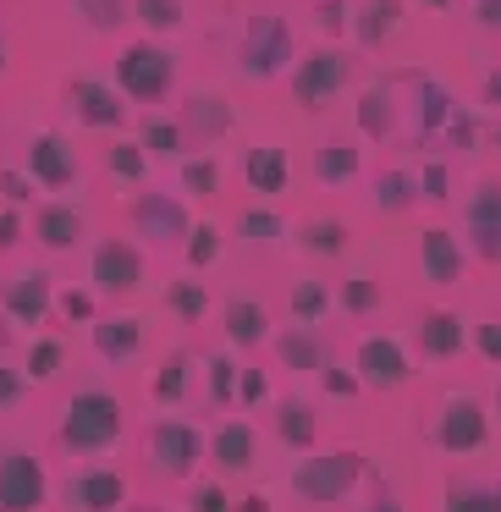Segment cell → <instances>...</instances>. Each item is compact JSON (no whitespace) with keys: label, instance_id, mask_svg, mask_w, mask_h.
I'll return each instance as SVG.
<instances>
[{"label":"cell","instance_id":"obj_1","mask_svg":"<svg viewBox=\"0 0 501 512\" xmlns=\"http://www.w3.org/2000/svg\"><path fill=\"white\" fill-rule=\"evenodd\" d=\"M122 435V402L111 391H78L67 402V419H61V441L72 452H105V446Z\"/></svg>","mask_w":501,"mask_h":512},{"label":"cell","instance_id":"obj_2","mask_svg":"<svg viewBox=\"0 0 501 512\" xmlns=\"http://www.w3.org/2000/svg\"><path fill=\"white\" fill-rule=\"evenodd\" d=\"M292 61V28L281 23L276 12H259L254 23L243 28V50H237V72L248 83H270L281 67Z\"/></svg>","mask_w":501,"mask_h":512},{"label":"cell","instance_id":"obj_3","mask_svg":"<svg viewBox=\"0 0 501 512\" xmlns=\"http://www.w3.org/2000/svg\"><path fill=\"white\" fill-rule=\"evenodd\" d=\"M116 78H122L127 100H160V94L177 83V56L166 45H127L122 61H116Z\"/></svg>","mask_w":501,"mask_h":512},{"label":"cell","instance_id":"obj_4","mask_svg":"<svg viewBox=\"0 0 501 512\" xmlns=\"http://www.w3.org/2000/svg\"><path fill=\"white\" fill-rule=\"evenodd\" d=\"M364 474V457L358 452H331V457H309V463L292 468V490L303 501H342L347 490Z\"/></svg>","mask_w":501,"mask_h":512},{"label":"cell","instance_id":"obj_5","mask_svg":"<svg viewBox=\"0 0 501 512\" xmlns=\"http://www.w3.org/2000/svg\"><path fill=\"white\" fill-rule=\"evenodd\" d=\"M45 501V468L28 446L0 441V512H34Z\"/></svg>","mask_w":501,"mask_h":512},{"label":"cell","instance_id":"obj_6","mask_svg":"<svg viewBox=\"0 0 501 512\" xmlns=\"http://www.w3.org/2000/svg\"><path fill=\"white\" fill-rule=\"evenodd\" d=\"M435 446L441 452H474V446H485V408H479V397L452 391L441 402V413H435Z\"/></svg>","mask_w":501,"mask_h":512},{"label":"cell","instance_id":"obj_7","mask_svg":"<svg viewBox=\"0 0 501 512\" xmlns=\"http://www.w3.org/2000/svg\"><path fill=\"white\" fill-rule=\"evenodd\" d=\"M347 78H353V61H347L342 50H314L298 67V78H292V94H298L303 111H325V100L342 94Z\"/></svg>","mask_w":501,"mask_h":512},{"label":"cell","instance_id":"obj_8","mask_svg":"<svg viewBox=\"0 0 501 512\" xmlns=\"http://www.w3.org/2000/svg\"><path fill=\"white\" fill-rule=\"evenodd\" d=\"M199 452H204V435L193 430V424H155V430H149V463L166 479H188L193 463H199Z\"/></svg>","mask_w":501,"mask_h":512},{"label":"cell","instance_id":"obj_9","mask_svg":"<svg viewBox=\"0 0 501 512\" xmlns=\"http://www.w3.org/2000/svg\"><path fill=\"white\" fill-rule=\"evenodd\" d=\"M28 177L39 182V188L61 193L78 182V149L67 144L61 133H39L34 144H28Z\"/></svg>","mask_w":501,"mask_h":512},{"label":"cell","instance_id":"obj_10","mask_svg":"<svg viewBox=\"0 0 501 512\" xmlns=\"http://www.w3.org/2000/svg\"><path fill=\"white\" fill-rule=\"evenodd\" d=\"M408 353H402L397 336H364L358 342V380L375 391H397L402 380H408Z\"/></svg>","mask_w":501,"mask_h":512},{"label":"cell","instance_id":"obj_11","mask_svg":"<svg viewBox=\"0 0 501 512\" xmlns=\"http://www.w3.org/2000/svg\"><path fill=\"white\" fill-rule=\"evenodd\" d=\"M127 501V479L116 468H83L67 479V507L72 512H116Z\"/></svg>","mask_w":501,"mask_h":512},{"label":"cell","instance_id":"obj_12","mask_svg":"<svg viewBox=\"0 0 501 512\" xmlns=\"http://www.w3.org/2000/svg\"><path fill=\"white\" fill-rule=\"evenodd\" d=\"M133 232L149 237V243H182L188 237V210H182L177 199H166V193H144V199L133 204Z\"/></svg>","mask_w":501,"mask_h":512},{"label":"cell","instance_id":"obj_13","mask_svg":"<svg viewBox=\"0 0 501 512\" xmlns=\"http://www.w3.org/2000/svg\"><path fill=\"white\" fill-rule=\"evenodd\" d=\"M468 237H474V254L501 265V182H485V188L468 199Z\"/></svg>","mask_w":501,"mask_h":512},{"label":"cell","instance_id":"obj_14","mask_svg":"<svg viewBox=\"0 0 501 512\" xmlns=\"http://www.w3.org/2000/svg\"><path fill=\"white\" fill-rule=\"evenodd\" d=\"M232 133V105H226V94L215 89H193L188 105H182V138H193V144H215V138Z\"/></svg>","mask_w":501,"mask_h":512},{"label":"cell","instance_id":"obj_15","mask_svg":"<svg viewBox=\"0 0 501 512\" xmlns=\"http://www.w3.org/2000/svg\"><path fill=\"white\" fill-rule=\"evenodd\" d=\"M138 281H144V259H138L133 243L111 237V243L94 248V287L100 292H133Z\"/></svg>","mask_w":501,"mask_h":512},{"label":"cell","instance_id":"obj_16","mask_svg":"<svg viewBox=\"0 0 501 512\" xmlns=\"http://www.w3.org/2000/svg\"><path fill=\"white\" fill-rule=\"evenodd\" d=\"M0 303H6V314L17 325H39L50 314V276L45 270H23V276H12L0 287Z\"/></svg>","mask_w":501,"mask_h":512},{"label":"cell","instance_id":"obj_17","mask_svg":"<svg viewBox=\"0 0 501 512\" xmlns=\"http://www.w3.org/2000/svg\"><path fill=\"white\" fill-rule=\"evenodd\" d=\"M94 353H100L105 364H127V358H138L144 353V320H133V314L100 320L94 325Z\"/></svg>","mask_w":501,"mask_h":512},{"label":"cell","instance_id":"obj_18","mask_svg":"<svg viewBox=\"0 0 501 512\" xmlns=\"http://www.w3.org/2000/svg\"><path fill=\"white\" fill-rule=\"evenodd\" d=\"M72 105H78V116H83L89 127H122V122H127L122 94L105 89V83H94V78H78V83H72Z\"/></svg>","mask_w":501,"mask_h":512},{"label":"cell","instance_id":"obj_19","mask_svg":"<svg viewBox=\"0 0 501 512\" xmlns=\"http://www.w3.org/2000/svg\"><path fill=\"white\" fill-rule=\"evenodd\" d=\"M419 259H424V276H430L435 287H452V281L463 276V248H457V237L441 232V226L419 237Z\"/></svg>","mask_w":501,"mask_h":512},{"label":"cell","instance_id":"obj_20","mask_svg":"<svg viewBox=\"0 0 501 512\" xmlns=\"http://www.w3.org/2000/svg\"><path fill=\"white\" fill-rule=\"evenodd\" d=\"M397 28H402V0H364L353 17V39L364 50H380Z\"/></svg>","mask_w":501,"mask_h":512},{"label":"cell","instance_id":"obj_21","mask_svg":"<svg viewBox=\"0 0 501 512\" xmlns=\"http://www.w3.org/2000/svg\"><path fill=\"white\" fill-rule=\"evenodd\" d=\"M34 232H39V243H45L50 254H67V248L83 237V210L78 204H45V210L34 215Z\"/></svg>","mask_w":501,"mask_h":512},{"label":"cell","instance_id":"obj_22","mask_svg":"<svg viewBox=\"0 0 501 512\" xmlns=\"http://www.w3.org/2000/svg\"><path fill=\"white\" fill-rule=\"evenodd\" d=\"M210 452H215V463H221L226 474H237V468H248V463H254V452H259V435H254V424H243V419L221 424V430H215V441H210Z\"/></svg>","mask_w":501,"mask_h":512},{"label":"cell","instance_id":"obj_23","mask_svg":"<svg viewBox=\"0 0 501 512\" xmlns=\"http://www.w3.org/2000/svg\"><path fill=\"white\" fill-rule=\"evenodd\" d=\"M314 177L325 182V188H342V182L358 177V149L342 144V138H325L320 149H314Z\"/></svg>","mask_w":501,"mask_h":512},{"label":"cell","instance_id":"obj_24","mask_svg":"<svg viewBox=\"0 0 501 512\" xmlns=\"http://www.w3.org/2000/svg\"><path fill=\"white\" fill-rule=\"evenodd\" d=\"M226 336H232L237 347L265 342V336H270V314L259 309V303H248V298H232V303H226Z\"/></svg>","mask_w":501,"mask_h":512},{"label":"cell","instance_id":"obj_25","mask_svg":"<svg viewBox=\"0 0 501 512\" xmlns=\"http://www.w3.org/2000/svg\"><path fill=\"white\" fill-rule=\"evenodd\" d=\"M243 177L254 193H281L287 188V155H281V149H248Z\"/></svg>","mask_w":501,"mask_h":512},{"label":"cell","instance_id":"obj_26","mask_svg":"<svg viewBox=\"0 0 501 512\" xmlns=\"http://www.w3.org/2000/svg\"><path fill=\"white\" fill-rule=\"evenodd\" d=\"M276 353L287 369H325V347H320V336H314V325H298V331L276 336Z\"/></svg>","mask_w":501,"mask_h":512},{"label":"cell","instance_id":"obj_27","mask_svg":"<svg viewBox=\"0 0 501 512\" xmlns=\"http://www.w3.org/2000/svg\"><path fill=\"white\" fill-rule=\"evenodd\" d=\"M419 342H424V353L430 358H452V353H463V320L457 314H430L424 320V331H419Z\"/></svg>","mask_w":501,"mask_h":512},{"label":"cell","instance_id":"obj_28","mask_svg":"<svg viewBox=\"0 0 501 512\" xmlns=\"http://www.w3.org/2000/svg\"><path fill=\"white\" fill-rule=\"evenodd\" d=\"M413 199H419V182H413L408 171H380V177H375V210L402 215Z\"/></svg>","mask_w":501,"mask_h":512},{"label":"cell","instance_id":"obj_29","mask_svg":"<svg viewBox=\"0 0 501 512\" xmlns=\"http://www.w3.org/2000/svg\"><path fill=\"white\" fill-rule=\"evenodd\" d=\"M188 375H193V358L188 353H171L166 364H160V375L149 380L155 402H188Z\"/></svg>","mask_w":501,"mask_h":512},{"label":"cell","instance_id":"obj_30","mask_svg":"<svg viewBox=\"0 0 501 512\" xmlns=\"http://www.w3.org/2000/svg\"><path fill=\"white\" fill-rule=\"evenodd\" d=\"M276 430H281V441H287V446H314V408H309V402H298V397H287V402H281V413H276Z\"/></svg>","mask_w":501,"mask_h":512},{"label":"cell","instance_id":"obj_31","mask_svg":"<svg viewBox=\"0 0 501 512\" xmlns=\"http://www.w3.org/2000/svg\"><path fill=\"white\" fill-rule=\"evenodd\" d=\"M298 248L331 259V254H342V248H347V226H342V221H309V226L298 232Z\"/></svg>","mask_w":501,"mask_h":512},{"label":"cell","instance_id":"obj_32","mask_svg":"<svg viewBox=\"0 0 501 512\" xmlns=\"http://www.w3.org/2000/svg\"><path fill=\"white\" fill-rule=\"evenodd\" d=\"M446 512H501V485H452Z\"/></svg>","mask_w":501,"mask_h":512},{"label":"cell","instance_id":"obj_33","mask_svg":"<svg viewBox=\"0 0 501 512\" xmlns=\"http://www.w3.org/2000/svg\"><path fill=\"white\" fill-rule=\"evenodd\" d=\"M182 122H166V116H144V149L149 155H166V160H177L182 155Z\"/></svg>","mask_w":501,"mask_h":512},{"label":"cell","instance_id":"obj_34","mask_svg":"<svg viewBox=\"0 0 501 512\" xmlns=\"http://www.w3.org/2000/svg\"><path fill=\"white\" fill-rule=\"evenodd\" d=\"M325 309H331L325 281H298V287H292V314H298V325H320Z\"/></svg>","mask_w":501,"mask_h":512},{"label":"cell","instance_id":"obj_35","mask_svg":"<svg viewBox=\"0 0 501 512\" xmlns=\"http://www.w3.org/2000/svg\"><path fill=\"white\" fill-rule=\"evenodd\" d=\"M221 226H210V221H204V226H188V265L193 270H210L215 265V259H221Z\"/></svg>","mask_w":501,"mask_h":512},{"label":"cell","instance_id":"obj_36","mask_svg":"<svg viewBox=\"0 0 501 512\" xmlns=\"http://www.w3.org/2000/svg\"><path fill=\"white\" fill-rule=\"evenodd\" d=\"M133 17L155 34H171V28H182V0H133Z\"/></svg>","mask_w":501,"mask_h":512},{"label":"cell","instance_id":"obj_37","mask_svg":"<svg viewBox=\"0 0 501 512\" xmlns=\"http://www.w3.org/2000/svg\"><path fill=\"white\" fill-rule=\"evenodd\" d=\"M105 166H111V177H127V182H144V144H111V155H105Z\"/></svg>","mask_w":501,"mask_h":512},{"label":"cell","instance_id":"obj_38","mask_svg":"<svg viewBox=\"0 0 501 512\" xmlns=\"http://www.w3.org/2000/svg\"><path fill=\"white\" fill-rule=\"evenodd\" d=\"M243 237L248 243H276V237H287V221L276 210H243Z\"/></svg>","mask_w":501,"mask_h":512},{"label":"cell","instance_id":"obj_39","mask_svg":"<svg viewBox=\"0 0 501 512\" xmlns=\"http://www.w3.org/2000/svg\"><path fill=\"white\" fill-rule=\"evenodd\" d=\"M182 188L210 199V193L221 188V166H215V160H182Z\"/></svg>","mask_w":501,"mask_h":512},{"label":"cell","instance_id":"obj_40","mask_svg":"<svg viewBox=\"0 0 501 512\" xmlns=\"http://www.w3.org/2000/svg\"><path fill=\"white\" fill-rule=\"evenodd\" d=\"M72 6H78V12L89 17V28H100V34H111L127 12V0H72Z\"/></svg>","mask_w":501,"mask_h":512},{"label":"cell","instance_id":"obj_41","mask_svg":"<svg viewBox=\"0 0 501 512\" xmlns=\"http://www.w3.org/2000/svg\"><path fill=\"white\" fill-rule=\"evenodd\" d=\"M237 397V364L232 358H210V402H232Z\"/></svg>","mask_w":501,"mask_h":512},{"label":"cell","instance_id":"obj_42","mask_svg":"<svg viewBox=\"0 0 501 512\" xmlns=\"http://www.w3.org/2000/svg\"><path fill=\"white\" fill-rule=\"evenodd\" d=\"M375 303H380V287L369 276H358V281H347V287H342V309L347 314H369Z\"/></svg>","mask_w":501,"mask_h":512},{"label":"cell","instance_id":"obj_43","mask_svg":"<svg viewBox=\"0 0 501 512\" xmlns=\"http://www.w3.org/2000/svg\"><path fill=\"white\" fill-rule=\"evenodd\" d=\"M166 303L182 314V320H199V314H204V287H199V281H182V287H171Z\"/></svg>","mask_w":501,"mask_h":512},{"label":"cell","instance_id":"obj_44","mask_svg":"<svg viewBox=\"0 0 501 512\" xmlns=\"http://www.w3.org/2000/svg\"><path fill=\"white\" fill-rule=\"evenodd\" d=\"M56 369H61V342H34V353H28V375L50 380Z\"/></svg>","mask_w":501,"mask_h":512},{"label":"cell","instance_id":"obj_45","mask_svg":"<svg viewBox=\"0 0 501 512\" xmlns=\"http://www.w3.org/2000/svg\"><path fill=\"white\" fill-rule=\"evenodd\" d=\"M320 28L325 34H342V28H353V6H347V0H320Z\"/></svg>","mask_w":501,"mask_h":512},{"label":"cell","instance_id":"obj_46","mask_svg":"<svg viewBox=\"0 0 501 512\" xmlns=\"http://www.w3.org/2000/svg\"><path fill=\"white\" fill-rule=\"evenodd\" d=\"M0 193L12 204H28L34 199V177H23V171H0Z\"/></svg>","mask_w":501,"mask_h":512},{"label":"cell","instance_id":"obj_47","mask_svg":"<svg viewBox=\"0 0 501 512\" xmlns=\"http://www.w3.org/2000/svg\"><path fill=\"white\" fill-rule=\"evenodd\" d=\"M23 380H28V369H12V364H0V408H12V402L23 397Z\"/></svg>","mask_w":501,"mask_h":512},{"label":"cell","instance_id":"obj_48","mask_svg":"<svg viewBox=\"0 0 501 512\" xmlns=\"http://www.w3.org/2000/svg\"><path fill=\"white\" fill-rule=\"evenodd\" d=\"M193 512H232L226 507V490L221 485H199L193 490Z\"/></svg>","mask_w":501,"mask_h":512},{"label":"cell","instance_id":"obj_49","mask_svg":"<svg viewBox=\"0 0 501 512\" xmlns=\"http://www.w3.org/2000/svg\"><path fill=\"white\" fill-rule=\"evenodd\" d=\"M265 375H259V369H243V375H237V397L243 402H265Z\"/></svg>","mask_w":501,"mask_h":512},{"label":"cell","instance_id":"obj_50","mask_svg":"<svg viewBox=\"0 0 501 512\" xmlns=\"http://www.w3.org/2000/svg\"><path fill=\"white\" fill-rule=\"evenodd\" d=\"M474 342L490 364H501V325H474Z\"/></svg>","mask_w":501,"mask_h":512},{"label":"cell","instance_id":"obj_51","mask_svg":"<svg viewBox=\"0 0 501 512\" xmlns=\"http://www.w3.org/2000/svg\"><path fill=\"white\" fill-rule=\"evenodd\" d=\"M358 386H364V380L347 375V369H325V391H331V397H353Z\"/></svg>","mask_w":501,"mask_h":512},{"label":"cell","instance_id":"obj_52","mask_svg":"<svg viewBox=\"0 0 501 512\" xmlns=\"http://www.w3.org/2000/svg\"><path fill=\"white\" fill-rule=\"evenodd\" d=\"M446 182H452V177H446V166H441V160H435V166H424L419 188L430 193V199H446Z\"/></svg>","mask_w":501,"mask_h":512},{"label":"cell","instance_id":"obj_53","mask_svg":"<svg viewBox=\"0 0 501 512\" xmlns=\"http://www.w3.org/2000/svg\"><path fill=\"white\" fill-rule=\"evenodd\" d=\"M61 309H67V320H94V298H89V292H67Z\"/></svg>","mask_w":501,"mask_h":512},{"label":"cell","instance_id":"obj_54","mask_svg":"<svg viewBox=\"0 0 501 512\" xmlns=\"http://www.w3.org/2000/svg\"><path fill=\"white\" fill-rule=\"evenodd\" d=\"M479 138V127H474V116H463V111H452V144L457 149H468Z\"/></svg>","mask_w":501,"mask_h":512},{"label":"cell","instance_id":"obj_55","mask_svg":"<svg viewBox=\"0 0 501 512\" xmlns=\"http://www.w3.org/2000/svg\"><path fill=\"white\" fill-rule=\"evenodd\" d=\"M474 17H479V28L501 34V0H474Z\"/></svg>","mask_w":501,"mask_h":512},{"label":"cell","instance_id":"obj_56","mask_svg":"<svg viewBox=\"0 0 501 512\" xmlns=\"http://www.w3.org/2000/svg\"><path fill=\"white\" fill-rule=\"evenodd\" d=\"M17 237H23V221H17L12 210H0V248H12Z\"/></svg>","mask_w":501,"mask_h":512},{"label":"cell","instance_id":"obj_57","mask_svg":"<svg viewBox=\"0 0 501 512\" xmlns=\"http://www.w3.org/2000/svg\"><path fill=\"white\" fill-rule=\"evenodd\" d=\"M364 512H402V501H391V490L380 485V490H375V501H364Z\"/></svg>","mask_w":501,"mask_h":512},{"label":"cell","instance_id":"obj_58","mask_svg":"<svg viewBox=\"0 0 501 512\" xmlns=\"http://www.w3.org/2000/svg\"><path fill=\"white\" fill-rule=\"evenodd\" d=\"M485 105H501V67L485 72Z\"/></svg>","mask_w":501,"mask_h":512},{"label":"cell","instance_id":"obj_59","mask_svg":"<svg viewBox=\"0 0 501 512\" xmlns=\"http://www.w3.org/2000/svg\"><path fill=\"white\" fill-rule=\"evenodd\" d=\"M232 512H270V496H243Z\"/></svg>","mask_w":501,"mask_h":512},{"label":"cell","instance_id":"obj_60","mask_svg":"<svg viewBox=\"0 0 501 512\" xmlns=\"http://www.w3.org/2000/svg\"><path fill=\"white\" fill-rule=\"evenodd\" d=\"M430 6H435V12H446V6H452V0H430Z\"/></svg>","mask_w":501,"mask_h":512},{"label":"cell","instance_id":"obj_61","mask_svg":"<svg viewBox=\"0 0 501 512\" xmlns=\"http://www.w3.org/2000/svg\"><path fill=\"white\" fill-rule=\"evenodd\" d=\"M0 72H6V39H0Z\"/></svg>","mask_w":501,"mask_h":512},{"label":"cell","instance_id":"obj_62","mask_svg":"<svg viewBox=\"0 0 501 512\" xmlns=\"http://www.w3.org/2000/svg\"><path fill=\"white\" fill-rule=\"evenodd\" d=\"M127 512H160V507H127Z\"/></svg>","mask_w":501,"mask_h":512},{"label":"cell","instance_id":"obj_63","mask_svg":"<svg viewBox=\"0 0 501 512\" xmlns=\"http://www.w3.org/2000/svg\"><path fill=\"white\" fill-rule=\"evenodd\" d=\"M490 138H496V149H501V127H496V133H490Z\"/></svg>","mask_w":501,"mask_h":512},{"label":"cell","instance_id":"obj_64","mask_svg":"<svg viewBox=\"0 0 501 512\" xmlns=\"http://www.w3.org/2000/svg\"><path fill=\"white\" fill-rule=\"evenodd\" d=\"M496 408H501V391H496Z\"/></svg>","mask_w":501,"mask_h":512}]
</instances>
